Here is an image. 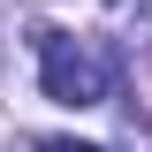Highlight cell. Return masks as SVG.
I'll list each match as a JSON object with an SVG mask.
<instances>
[{"label":"cell","mask_w":152,"mask_h":152,"mask_svg":"<svg viewBox=\"0 0 152 152\" xmlns=\"http://www.w3.org/2000/svg\"><path fill=\"white\" fill-rule=\"evenodd\" d=\"M38 152H99V145H84V137H38Z\"/></svg>","instance_id":"7a4b0ae2"},{"label":"cell","mask_w":152,"mask_h":152,"mask_svg":"<svg viewBox=\"0 0 152 152\" xmlns=\"http://www.w3.org/2000/svg\"><path fill=\"white\" fill-rule=\"evenodd\" d=\"M114 8H122V0H114Z\"/></svg>","instance_id":"3957f363"},{"label":"cell","mask_w":152,"mask_h":152,"mask_svg":"<svg viewBox=\"0 0 152 152\" xmlns=\"http://www.w3.org/2000/svg\"><path fill=\"white\" fill-rule=\"evenodd\" d=\"M31 46H38V91L53 99V107H99V99H107V84H114V53L99 46V38L38 23Z\"/></svg>","instance_id":"6da1fadb"}]
</instances>
